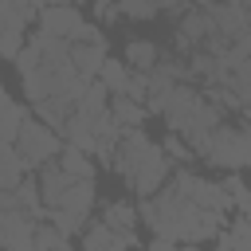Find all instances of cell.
<instances>
[{
    "label": "cell",
    "instance_id": "cell-1",
    "mask_svg": "<svg viewBox=\"0 0 251 251\" xmlns=\"http://www.w3.org/2000/svg\"><path fill=\"white\" fill-rule=\"evenodd\" d=\"M137 216H141V224L153 235L173 239V243H184V247H200V243L216 239L227 227V216L224 212H212V208L192 204L188 196L176 192L173 180H165L157 196H145L137 204Z\"/></svg>",
    "mask_w": 251,
    "mask_h": 251
},
{
    "label": "cell",
    "instance_id": "cell-2",
    "mask_svg": "<svg viewBox=\"0 0 251 251\" xmlns=\"http://www.w3.org/2000/svg\"><path fill=\"white\" fill-rule=\"evenodd\" d=\"M212 169L220 173H243L251 169V122L239 118V122H220L200 153Z\"/></svg>",
    "mask_w": 251,
    "mask_h": 251
},
{
    "label": "cell",
    "instance_id": "cell-3",
    "mask_svg": "<svg viewBox=\"0 0 251 251\" xmlns=\"http://www.w3.org/2000/svg\"><path fill=\"white\" fill-rule=\"evenodd\" d=\"M63 133L59 129H51L47 122H39L35 114H27V122L20 126V137H16V149H20V157L27 161V169L31 173H39L47 161H59V153H63Z\"/></svg>",
    "mask_w": 251,
    "mask_h": 251
},
{
    "label": "cell",
    "instance_id": "cell-4",
    "mask_svg": "<svg viewBox=\"0 0 251 251\" xmlns=\"http://www.w3.org/2000/svg\"><path fill=\"white\" fill-rule=\"evenodd\" d=\"M31 20H39L31 0H0V59H16L24 51Z\"/></svg>",
    "mask_w": 251,
    "mask_h": 251
},
{
    "label": "cell",
    "instance_id": "cell-5",
    "mask_svg": "<svg viewBox=\"0 0 251 251\" xmlns=\"http://www.w3.org/2000/svg\"><path fill=\"white\" fill-rule=\"evenodd\" d=\"M212 39H220L216 35V24H212V12L192 4L180 16V24H176V51L180 55H192V51H204Z\"/></svg>",
    "mask_w": 251,
    "mask_h": 251
},
{
    "label": "cell",
    "instance_id": "cell-6",
    "mask_svg": "<svg viewBox=\"0 0 251 251\" xmlns=\"http://www.w3.org/2000/svg\"><path fill=\"white\" fill-rule=\"evenodd\" d=\"M157 149V141H149V133L141 129V126H133V129H122V141H118V149H114V173L118 176H126V180H133V173L141 169V161L149 157Z\"/></svg>",
    "mask_w": 251,
    "mask_h": 251
},
{
    "label": "cell",
    "instance_id": "cell-7",
    "mask_svg": "<svg viewBox=\"0 0 251 251\" xmlns=\"http://www.w3.org/2000/svg\"><path fill=\"white\" fill-rule=\"evenodd\" d=\"M200 102H204V90H196V86H188V82H176L173 94H169V106H165V114H161L165 126H169L173 133H184V129L192 126Z\"/></svg>",
    "mask_w": 251,
    "mask_h": 251
},
{
    "label": "cell",
    "instance_id": "cell-8",
    "mask_svg": "<svg viewBox=\"0 0 251 251\" xmlns=\"http://www.w3.org/2000/svg\"><path fill=\"white\" fill-rule=\"evenodd\" d=\"M169 176H173V161L165 157V149H161V141H157V149H153V153L141 161V169L133 173L129 188L145 200V196H157V192H161V184H165Z\"/></svg>",
    "mask_w": 251,
    "mask_h": 251
},
{
    "label": "cell",
    "instance_id": "cell-9",
    "mask_svg": "<svg viewBox=\"0 0 251 251\" xmlns=\"http://www.w3.org/2000/svg\"><path fill=\"white\" fill-rule=\"evenodd\" d=\"M78 239H82V251H141L137 231H114V227H106L102 220L86 224V231H82Z\"/></svg>",
    "mask_w": 251,
    "mask_h": 251
},
{
    "label": "cell",
    "instance_id": "cell-10",
    "mask_svg": "<svg viewBox=\"0 0 251 251\" xmlns=\"http://www.w3.org/2000/svg\"><path fill=\"white\" fill-rule=\"evenodd\" d=\"M78 27H82V12H78L75 4H51V8H43L39 20H35V31L55 35V39H67V43H71V35H75Z\"/></svg>",
    "mask_w": 251,
    "mask_h": 251
},
{
    "label": "cell",
    "instance_id": "cell-11",
    "mask_svg": "<svg viewBox=\"0 0 251 251\" xmlns=\"http://www.w3.org/2000/svg\"><path fill=\"white\" fill-rule=\"evenodd\" d=\"M106 59H110L106 39H98V43H71V63H75V71L82 78H98V71H102Z\"/></svg>",
    "mask_w": 251,
    "mask_h": 251
},
{
    "label": "cell",
    "instance_id": "cell-12",
    "mask_svg": "<svg viewBox=\"0 0 251 251\" xmlns=\"http://www.w3.org/2000/svg\"><path fill=\"white\" fill-rule=\"evenodd\" d=\"M110 114H114V122H118L122 129L145 126V118H149L145 102H133V98H126V94H110Z\"/></svg>",
    "mask_w": 251,
    "mask_h": 251
},
{
    "label": "cell",
    "instance_id": "cell-13",
    "mask_svg": "<svg viewBox=\"0 0 251 251\" xmlns=\"http://www.w3.org/2000/svg\"><path fill=\"white\" fill-rule=\"evenodd\" d=\"M157 59H161V51H157L153 39H129V43H126V63H129V71L149 75V71L157 67Z\"/></svg>",
    "mask_w": 251,
    "mask_h": 251
},
{
    "label": "cell",
    "instance_id": "cell-14",
    "mask_svg": "<svg viewBox=\"0 0 251 251\" xmlns=\"http://www.w3.org/2000/svg\"><path fill=\"white\" fill-rule=\"evenodd\" d=\"M102 224L114 227V231H137L141 216H137V208H133L129 200H114V204L102 208Z\"/></svg>",
    "mask_w": 251,
    "mask_h": 251
},
{
    "label": "cell",
    "instance_id": "cell-15",
    "mask_svg": "<svg viewBox=\"0 0 251 251\" xmlns=\"http://www.w3.org/2000/svg\"><path fill=\"white\" fill-rule=\"evenodd\" d=\"M59 165H63L75 180H94V157H90V153H82V149H75V145H63Z\"/></svg>",
    "mask_w": 251,
    "mask_h": 251
},
{
    "label": "cell",
    "instance_id": "cell-16",
    "mask_svg": "<svg viewBox=\"0 0 251 251\" xmlns=\"http://www.w3.org/2000/svg\"><path fill=\"white\" fill-rule=\"evenodd\" d=\"M27 122V106H20V102H8L4 110H0V141L4 145H16V137H20V126Z\"/></svg>",
    "mask_w": 251,
    "mask_h": 251
},
{
    "label": "cell",
    "instance_id": "cell-17",
    "mask_svg": "<svg viewBox=\"0 0 251 251\" xmlns=\"http://www.w3.org/2000/svg\"><path fill=\"white\" fill-rule=\"evenodd\" d=\"M94 180H75V188L67 192V200L59 204V208H67V212H78V216H90V208H94Z\"/></svg>",
    "mask_w": 251,
    "mask_h": 251
},
{
    "label": "cell",
    "instance_id": "cell-18",
    "mask_svg": "<svg viewBox=\"0 0 251 251\" xmlns=\"http://www.w3.org/2000/svg\"><path fill=\"white\" fill-rule=\"evenodd\" d=\"M35 251H71V235H63L51 220L35 224Z\"/></svg>",
    "mask_w": 251,
    "mask_h": 251
},
{
    "label": "cell",
    "instance_id": "cell-19",
    "mask_svg": "<svg viewBox=\"0 0 251 251\" xmlns=\"http://www.w3.org/2000/svg\"><path fill=\"white\" fill-rule=\"evenodd\" d=\"M98 78L106 82V90H110V94H122V90H126V82H129V63H126V59H106V63H102V71H98Z\"/></svg>",
    "mask_w": 251,
    "mask_h": 251
},
{
    "label": "cell",
    "instance_id": "cell-20",
    "mask_svg": "<svg viewBox=\"0 0 251 251\" xmlns=\"http://www.w3.org/2000/svg\"><path fill=\"white\" fill-rule=\"evenodd\" d=\"M47 220L63 231V235H82L90 216H78V212H67V208H47Z\"/></svg>",
    "mask_w": 251,
    "mask_h": 251
},
{
    "label": "cell",
    "instance_id": "cell-21",
    "mask_svg": "<svg viewBox=\"0 0 251 251\" xmlns=\"http://www.w3.org/2000/svg\"><path fill=\"white\" fill-rule=\"evenodd\" d=\"M161 149H165V157L173 161V169H180V165H188V161L196 157V153L188 149V141H184L180 133H173V129H169V137H161Z\"/></svg>",
    "mask_w": 251,
    "mask_h": 251
},
{
    "label": "cell",
    "instance_id": "cell-22",
    "mask_svg": "<svg viewBox=\"0 0 251 251\" xmlns=\"http://www.w3.org/2000/svg\"><path fill=\"white\" fill-rule=\"evenodd\" d=\"M114 4H118V12L129 16V20H153V16H157V4H153V0H114Z\"/></svg>",
    "mask_w": 251,
    "mask_h": 251
},
{
    "label": "cell",
    "instance_id": "cell-23",
    "mask_svg": "<svg viewBox=\"0 0 251 251\" xmlns=\"http://www.w3.org/2000/svg\"><path fill=\"white\" fill-rule=\"evenodd\" d=\"M126 98H133V102H145V94H149V75H141V71H129V82H126V90H122Z\"/></svg>",
    "mask_w": 251,
    "mask_h": 251
},
{
    "label": "cell",
    "instance_id": "cell-24",
    "mask_svg": "<svg viewBox=\"0 0 251 251\" xmlns=\"http://www.w3.org/2000/svg\"><path fill=\"white\" fill-rule=\"evenodd\" d=\"M90 8H94V24H114L122 16L114 0H90Z\"/></svg>",
    "mask_w": 251,
    "mask_h": 251
},
{
    "label": "cell",
    "instance_id": "cell-25",
    "mask_svg": "<svg viewBox=\"0 0 251 251\" xmlns=\"http://www.w3.org/2000/svg\"><path fill=\"white\" fill-rule=\"evenodd\" d=\"M153 4H157V12H173V16H184L192 8L188 0H153Z\"/></svg>",
    "mask_w": 251,
    "mask_h": 251
},
{
    "label": "cell",
    "instance_id": "cell-26",
    "mask_svg": "<svg viewBox=\"0 0 251 251\" xmlns=\"http://www.w3.org/2000/svg\"><path fill=\"white\" fill-rule=\"evenodd\" d=\"M145 251H184V243H173V239H161V235H153Z\"/></svg>",
    "mask_w": 251,
    "mask_h": 251
},
{
    "label": "cell",
    "instance_id": "cell-27",
    "mask_svg": "<svg viewBox=\"0 0 251 251\" xmlns=\"http://www.w3.org/2000/svg\"><path fill=\"white\" fill-rule=\"evenodd\" d=\"M8 102H12V98H8V90H4V82H0V110H4Z\"/></svg>",
    "mask_w": 251,
    "mask_h": 251
},
{
    "label": "cell",
    "instance_id": "cell-28",
    "mask_svg": "<svg viewBox=\"0 0 251 251\" xmlns=\"http://www.w3.org/2000/svg\"><path fill=\"white\" fill-rule=\"evenodd\" d=\"M235 4H239V8L247 12V20H251V0H235Z\"/></svg>",
    "mask_w": 251,
    "mask_h": 251
},
{
    "label": "cell",
    "instance_id": "cell-29",
    "mask_svg": "<svg viewBox=\"0 0 251 251\" xmlns=\"http://www.w3.org/2000/svg\"><path fill=\"white\" fill-rule=\"evenodd\" d=\"M51 4H71V0H51Z\"/></svg>",
    "mask_w": 251,
    "mask_h": 251
}]
</instances>
